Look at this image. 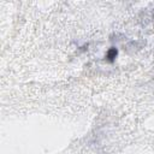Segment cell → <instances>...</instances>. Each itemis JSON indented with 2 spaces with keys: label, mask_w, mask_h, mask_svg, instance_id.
<instances>
[{
  "label": "cell",
  "mask_w": 154,
  "mask_h": 154,
  "mask_svg": "<svg viewBox=\"0 0 154 154\" xmlns=\"http://www.w3.org/2000/svg\"><path fill=\"white\" fill-rule=\"evenodd\" d=\"M116 55H117V49H111V51L108 52V58H109V60H113V58H116Z\"/></svg>",
  "instance_id": "obj_1"
}]
</instances>
